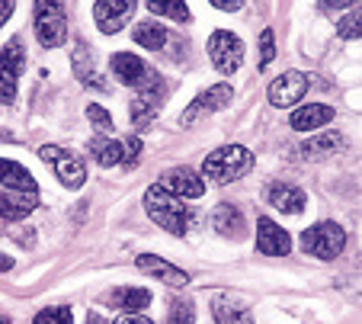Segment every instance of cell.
<instances>
[{
	"label": "cell",
	"mask_w": 362,
	"mask_h": 324,
	"mask_svg": "<svg viewBox=\"0 0 362 324\" xmlns=\"http://www.w3.org/2000/svg\"><path fill=\"white\" fill-rule=\"evenodd\" d=\"M35 39L45 49H58L68 39V20H64V7L55 0H39L35 4Z\"/></svg>",
	"instance_id": "277c9868"
},
{
	"label": "cell",
	"mask_w": 362,
	"mask_h": 324,
	"mask_svg": "<svg viewBox=\"0 0 362 324\" xmlns=\"http://www.w3.org/2000/svg\"><path fill=\"white\" fill-rule=\"evenodd\" d=\"M167 97H170V83L164 77H158V81H151L148 87L138 90L135 103H132V122H135V129H148L158 119V112L164 110Z\"/></svg>",
	"instance_id": "8992f818"
},
{
	"label": "cell",
	"mask_w": 362,
	"mask_h": 324,
	"mask_svg": "<svg viewBox=\"0 0 362 324\" xmlns=\"http://www.w3.org/2000/svg\"><path fill=\"white\" fill-rule=\"evenodd\" d=\"M132 13H135V4H132V0H100L93 7L96 26L106 35H116L119 29L132 20Z\"/></svg>",
	"instance_id": "4fadbf2b"
},
{
	"label": "cell",
	"mask_w": 362,
	"mask_h": 324,
	"mask_svg": "<svg viewBox=\"0 0 362 324\" xmlns=\"http://www.w3.org/2000/svg\"><path fill=\"white\" fill-rule=\"evenodd\" d=\"M39 158L55 170V177L62 180L68 190H77L87 183V164H83L77 154L64 151V148H58V145H45V148H39Z\"/></svg>",
	"instance_id": "5b68a950"
},
{
	"label": "cell",
	"mask_w": 362,
	"mask_h": 324,
	"mask_svg": "<svg viewBox=\"0 0 362 324\" xmlns=\"http://www.w3.org/2000/svg\"><path fill=\"white\" fill-rule=\"evenodd\" d=\"M132 39H135V45H141V49L148 52H167L173 45V33L167 26H160L158 20H144L135 26V33H132Z\"/></svg>",
	"instance_id": "2e32d148"
},
{
	"label": "cell",
	"mask_w": 362,
	"mask_h": 324,
	"mask_svg": "<svg viewBox=\"0 0 362 324\" xmlns=\"http://www.w3.org/2000/svg\"><path fill=\"white\" fill-rule=\"evenodd\" d=\"M267 199H269V206L279 209V212H286V215H298L301 209L308 206L305 190L295 187V183H273L269 193H267Z\"/></svg>",
	"instance_id": "d6986e66"
},
{
	"label": "cell",
	"mask_w": 362,
	"mask_h": 324,
	"mask_svg": "<svg viewBox=\"0 0 362 324\" xmlns=\"http://www.w3.org/2000/svg\"><path fill=\"white\" fill-rule=\"evenodd\" d=\"M276 58V39H273V29H263L260 35V64L267 68L269 62Z\"/></svg>",
	"instance_id": "1f68e13d"
},
{
	"label": "cell",
	"mask_w": 362,
	"mask_h": 324,
	"mask_svg": "<svg viewBox=\"0 0 362 324\" xmlns=\"http://www.w3.org/2000/svg\"><path fill=\"white\" fill-rule=\"evenodd\" d=\"M212 7L215 10H240V4L238 0H231V4H228V0H212Z\"/></svg>",
	"instance_id": "d590c367"
},
{
	"label": "cell",
	"mask_w": 362,
	"mask_h": 324,
	"mask_svg": "<svg viewBox=\"0 0 362 324\" xmlns=\"http://www.w3.org/2000/svg\"><path fill=\"white\" fill-rule=\"evenodd\" d=\"M138 270L148 276H154L158 283H167L173 286V289H183V286H189V273L180 267H173L170 260H164V257H154V254H141L138 257Z\"/></svg>",
	"instance_id": "9a60e30c"
},
{
	"label": "cell",
	"mask_w": 362,
	"mask_h": 324,
	"mask_svg": "<svg viewBox=\"0 0 362 324\" xmlns=\"http://www.w3.org/2000/svg\"><path fill=\"white\" fill-rule=\"evenodd\" d=\"M138 154H141V138H129L122 145V164L125 167H135L138 164Z\"/></svg>",
	"instance_id": "d6a6232c"
},
{
	"label": "cell",
	"mask_w": 362,
	"mask_h": 324,
	"mask_svg": "<svg viewBox=\"0 0 362 324\" xmlns=\"http://www.w3.org/2000/svg\"><path fill=\"white\" fill-rule=\"evenodd\" d=\"M106 305L122 315H141V308L151 305V292L148 289H138V286H119L106 296Z\"/></svg>",
	"instance_id": "ac0fdd59"
},
{
	"label": "cell",
	"mask_w": 362,
	"mask_h": 324,
	"mask_svg": "<svg viewBox=\"0 0 362 324\" xmlns=\"http://www.w3.org/2000/svg\"><path fill=\"white\" fill-rule=\"evenodd\" d=\"M87 151L93 154V161L100 167L122 164V145H119V141H112V138H93V141L87 145Z\"/></svg>",
	"instance_id": "484cf974"
},
{
	"label": "cell",
	"mask_w": 362,
	"mask_h": 324,
	"mask_svg": "<svg viewBox=\"0 0 362 324\" xmlns=\"http://www.w3.org/2000/svg\"><path fill=\"white\" fill-rule=\"evenodd\" d=\"M20 71H23V42L10 39L0 49V103H13L16 87H20Z\"/></svg>",
	"instance_id": "9c48e42d"
},
{
	"label": "cell",
	"mask_w": 362,
	"mask_h": 324,
	"mask_svg": "<svg viewBox=\"0 0 362 324\" xmlns=\"http://www.w3.org/2000/svg\"><path fill=\"white\" fill-rule=\"evenodd\" d=\"M119 324H154V321H151V318H144V315H125Z\"/></svg>",
	"instance_id": "e575fe53"
},
{
	"label": "cell",
	"mask_w": 362,
	"mask_h": 324,
	"mask_svg": "<svg viewBox=\"0 0 362 324\" xmlns=\"http://www.w3.org/2000/svg\"><path fill=\"white\" fill-rule=\"evenodd\" d=\"M212 315L215 324H253V315L247 305L231 302L228 296H215L212 299Z\"/></svg>",
	"instance_id": "cb8c5ba5"
},
{
	"label": "cell",
	"mask_w": 362,
	"mask_h": 324,
	"mask_svg": "<svg viewBox=\"0 0 362 324\" xmlns=\"http://www.w3.org/2000/svg\"><path fill=\"white\" fill-rule=\"evenodd\" d=\"M327 122H334V110H330L327 103H305L288 119V125H292L295 132H317Z\"/></svg>",
	"instance_id": "e0dca14e"
},
{
	"label": "cell",
	"mask_w": 362,
	"mask_h": 324,
	"mask_svg": "<svg viewBox=\"0 0 362 324\" xmlns=\"http://www.w3.org/2000/svg\"><path fill=\"white\" fill-rule=\"evenodd\" d=\"M305 93H308V74H301V71H286V74H279L269 83V103L276 110H288V106L301 103Z\"/></svg>",
	"instance_id": "8fae6325"
},
{
	"label": "cell",
	"mask_w": 362,
	"mask_h": 324,
	"mask_svg": "<svg viewBox=\"0 0 362 324\" xmlns=\"http://www.w3.org/2000/svg\"><path fill=\"white\" fill-rule=\"evenodd\" d=\"M0 190H20V193H35V177L23 164L10 158H0Z\"/></svg>",
	"instance_id": "ffe728a7"
},
{
	"label": "cell",
	"mask_w": 362,
	"mask_h": 324,
	"mask_svg": "<svg viewBox=\"0 0 362 324\" xmlns=\"http://www.w3.org/2000/svg\"><path fill=\"white\" fill-rule=\"evenodd\" d=\"M231 97H234L231 83H225V81L212 83V87L202 90V93H199V97L183 110V116H180V125H183V129H189V125H196L199 119H205V116H212V112L225 110V106L231 103Z\"/></svg>",
	"instance_id": "52a82bcc"
},
{
	"label": "cell",
	"mask_w": 362,
	"mask_h": 324,
	"mask_svg": "<svg viewBox=\"0 0 362 324\" xmlns=\"http://www.w3.org/2000/svg\"><path fill=\"white\" fill-rule=\"evenodd\" d=\"M253 167V154L244 145H225L215 148L202 164V180H215V183H234Z\"/></svg>",
	"instance_id": "7a4b0ae2"
},
{
	"label": "cell",
	"mask_w": 362,
	"mask_h": 324,
	"mask_svg": "<svg viewBox=\"0 0 362 324\" xmlns=\"http://www.w3.org/2000/svg\"><path fill=\"white\" fill-rule=\"evenodd\" d=\"M35 209V193H20V190H0V219L20 221Z\"/></svg>",
	"instance_id": "44dd1931"
},
{
	"label": "cell",
	"mask_w": 362,
	"mask_h": 324,
	"mask_svg": "<svg viewBox=\"0 0 362 324\" xmlns=\"http://www.w3.org/2000/svg\"><path fill=\"white\" fill-rule=\"evenodd\" d=\"M301 248H305V254L317 257V260H334L346 248V231L337 221H317L301 235Z\"/></svg>",
	"instance_id": "3957f363"
},
{
	"label": "cell",
	"mask_w": 362,
	"mask_h": 324,
	"mask_svg": "<svg viewBox=\"0 0 362 324\" xmlns=\"http://www.w3.org/2000/svg\"><path fill=\"white\" fill-rule=\"evenodd\" d=\"M144 209L154 219V225H160L170 235H186L192 221V209L186 206L183 199L170 196L164 187H151L144 190Z\"/></svg>",
	"instance_id": "6da1fadb"
},
{
	"label": "cell",
	"mask_w": 362,
	"mask_h": 324,
	"mask_svg": "<svg viewBox=\"0 0 362 324\" xmlns=\"http://www.w3.org/2000/svg\"><path fill=\"white\" fill-rule=\"evenodd\" d=\"M90 324H100V321H96V315H93V318H90Z\"/></svg>",
	"instance_id": "74e56055"
},
{
	"label": "cell",
	"mask_w": 362,
	"mask_h": 324,
	"mask_svg": "<svg viewBox=\"0 0 362 324\" xmlns=\"http://www.w3.org/2000/svg\"><path fill=\"white\" fill-rule=\"evenodd\" d=\"M343 148V135H337V132H321V135L308 138L305 145H301V154L305 158H327V154L340 151Z\"/></svg>",
	"instance_id": "d4e9b609"
},
{
	"label": "cell",
	"mask_w": 362,
	"mask_h": 324,
	"mask_svg": "<svg viewBox=\"0 0 362 324\" xmlns=\"http://www.w3.org/2000/svg\"><path fill=\"white\" fill-rule=\"evenodd\" d=\"M160 187L170 196H177V199H199L205 193V180L202 173L189 170V167H173V170H167L160 177Z\"/></svg>",
	"instance_id": "7c38bea8"
},
{
	"label": "cell",
	"mask_w": 362,
	"mask_h": 324,
	"mask_svg": "<svg viewBox=\"0 0 362 324\" xmlns=\"http://www.w3.org/2000/svg\"><path fill=\"white\" fill-rule=\"evenodd\" d=\"M33 324H74V315L68 305H55V308H42L33 318Z\"/></svg>",
	"instance_id": "f546056e"
},
{
	"label": "cell",
	"mask_w": 362,
	"mask_h": 324,
	"mask_svg": "<svg viewBox=\"0 0 362 324\" xmlns=\"http://www.w3.org/2000/svg\"><path fill=\"white\" fill-rule=\"evenodd\" d=\"M10 16H13V4H10V0H0V26H4Z\"/></svg>",
	"instance_id": "836d02e7"
},
{
	"label": "cell",
	"mask_w": 362,
	"mask_h": 324,
	"mask_svg": "<svg viewBox=\"0 0 362 324\" xmlns=\"http://www.w3.org/2000/svg\"><path fill=\"white\" fill-rule=\"evenodd\" d=\"M110 71L112 77H119L122 83H129V87H148L151 81H158L160 74H154L151 71V64L144 62V58L132 55V52H116V55L110 58Z\"/></svg>",
	"instance_id": "30bf717a"
},
{
	"label": "cell",
	"mask_w": 362,
	"mask_h": 324,
	"mask_svg": "<svg viewBox=\"0 0 362 324\" xmlns=\"http://www.w3.org/2000/svg\"><path fill=\"white\" fill-rule=\"evenodd\" d=\"M87 119L96 125V132H103V135H110V132H112V116L103 110L100 103H90L87 106Z\"/></svg>",
	"instance_id": "4dcf8cb0"
},
{
	"label": "cell",
	"mask_w": 362,
	"mask_h": 324,
	"mask_svg": "<svg viewBox=\"0 0 362 324\" xmlns=\"http://www.w3.org/2000/svg\"><path fill=\"white\" fill-rule=\"evenodd\" d=\"M167 324H196V308H192L189 299H173Z\"/></svg>",
	"instance_id": "f1b7e54d"
},
{
	"label": "cell",
	"mask_w": 362,
	"mask_h": 324,
	"mask_svg": "<svg viewBox=\"0 0 362 324\" xmlns=\"http://www.w3.org/2000/svg\"><path fill=\"white\" fill-rule=\"evenodd\" d=\"M148 13L151 16H167L173 23H189V7L180 0H148Z\"/></svg>",
	"instance_id": "4316f807"
},
{
	"label": "cell",
	"mask_w": 362,
	"mask_h": 324,
	"mask_svg": "<svg viewBox=\"0 0 362 324\" xmlns=\"http://www.w3.org/2000/svg\"><path fill=\"white\" fill-rule=\"evenodd\" d=\"M7 270H13V257L0 254V273H7Z\"/></svg>",
	"instance_id": "8d00e7d4"
},
{
	"label": "cell",
	"mask_w": 362,
	"mask_h": 324,
	"mask_svg": "<svg viewBox=\"0 0 362 324\" xmlns=\"http://www.w3.org/2000/svg\"><path fill=\"white\" fill-rule=\"evenodd\" d=\"M340 39H362V7H353L340 23H337Z\"/></svg>",
	"instance_id": "83f0119b"
},
{
	"label": "cell",
	"mask_w": 362,
	"mask_h": 324,
	"mask_svg": "<svg viewBox=\"0 0 362 324\" xmlns=\"http://www.w3.org/2000/svg\"><path fill=\"white\" fill-rule=\"evenodd\" d=\"M212 225H215V231H218V235L234 238V241L247 235L244 215H240V209H238V206H231V202H221V206L215 209V215H212Z\"/></svg>",
	"instance_id": "603a6c76"
},
{
	"label": "cell",
	"mask_w": 362,
	"mask_h": 324,
	"mask_svg": "<svg viewBox=\"0 0 362 324\" xmlns=\"http://www.w3.org/2000/svg\"><path fill=\"white\" fill-rule=\"evenodd\" d=\"M0 324H10V321H7V318H0Z\"/></svg>",
	"instance_id": "f35d334b"
},
{
	"label": "cell",
	"mask_w": 362,
	"mask_h": 324,
	"mask_svg": "<svg viewBox=\"0 0 362 324\" xmlns=\"http://www.w3.org/2000/svg\"><path fill=\"white\" fill-rule=\"evenodd\" d=\"M74 71H77V77H81V83L83 87H90V90H110V83L100 77V71L93 68V55H90V45L87 42H77V49H74Z\"/></svg>",
	"instance_id": "7402d4cb"
},
{
	"label": "cell",
	"mask_w": 362,
	"mask_h": 324,
	"mask_svg": "<svg viewBox=\"0 0 362 324\" xmlns=\"http://www.w3.org/2000/svg\"><path fill=\"white\" fill-rule=\"evenodd\" d=\"M257 250L267 257H286L292 250V238L273 219H260L257 221Z\"/></svg>",
	"instance_id": "5bb4252c"
},
{
	"label": "cell",
	"mask_w": 362,
	"mask_h": 324,
	"mask_svg": "<svg viewBox=\"0 0 362 324\" xmlns=\"http://www.w3.org/2000/svg\"><path fill=\"white\" fill-rule=\"evenodd\" d=\"M209 58H212V64L221 74H234L244 64V42L234 33H228V29H215L209 35Z\"/></svg>",
	"instance_id": "ba28073f"
}]
</instances>
